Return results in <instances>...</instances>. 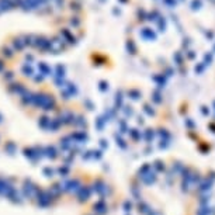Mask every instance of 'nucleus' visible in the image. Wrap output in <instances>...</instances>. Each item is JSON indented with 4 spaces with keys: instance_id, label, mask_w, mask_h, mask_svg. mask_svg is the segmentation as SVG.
Here are the masks:
<instances>
[{
    "instance_id": "obj_3",
    "label": "nucleus",
    "mask_w": 215,
    "mask_h": 215,
    "mask_svg": "<svg viewBox=\"0 0 215 215\" xmlns=\"http://www.w3.org/2000/svg\"><path fill=\"white\" fill-rule=\"evenodd\" d=\"M148 210H149V208H148V205H146V204H142V205L139 204V212L142 211L143 214H146V212H148Z\"/></svg>"
},
{
    "instance_id": "obj_2",
    "label": "nucleus",
    "mask_w": 215,
    "mask_h": 215,
    "mask_svg": "<svg viewBox=\"0 0 215 215\" xmlns=\"http://www.w3.org/2000/svg\"><path fill=\"white\" fill-rule=\"evenodd\" d=\"M208 202H210V196H202V197H200V204H201V207L208 205Z\"/></svg>"
},
{
    "instance_id": "obj_1",
    "label": "nucleus",
    "mask_w": 215,
    "mask_h": 215,
    "mask_svg": "<svg viewBox=\"0 0 215 215\" xmlns=\"http://www.w3.org/2000/svg\"><path fill=\"white\" fill-rule=\"evenodd\" d=\"M211 186H212V181L211 180H208V178H205V180H201L200 181V184H198V191L200 193H205L208 191V190H211Z\"/></svg>"
},
{
    "instance_id": "obj_5",
    "label": "nucleus",
    "mask_w": 215,
    "mask_h": 215,
    "mask_svg": "<svg viewBox=\"0 0 215 215\" xmlns=\"http://www.w3.org/2000/svg\"><path fill=\"white\" fill-rule=\"evenodd\" d=\"M124 207H125V210H127V211H129V210H131V202H125V205H124Z\"/></svg>"
},
{
    "instance_id": "obj_4",
    "label": "nucleus",
    "mask_w": 215,
    "mask_h": 215,
    "mask_svg": "<svg viewBox=\"0 0 215 215\" xmlns=\"http://www.w3.org/2000/svg\"><path fill=\"white\" fill-rule=\"evenodd\" d=\"M156 167H158L159 170H163L165 169V165L162 166V162H156Z\"/></svg>"
}]
</instances>
